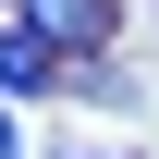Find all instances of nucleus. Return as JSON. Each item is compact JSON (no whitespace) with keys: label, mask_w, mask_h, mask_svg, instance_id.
<instances>
[{"label":"nucleus","mask_w":159,"mask_h":159,"mask_svg":"<svg viewBox=\"0 0 159 159\" xmlns=\"http://www.w3.org/2000/svg\"><path fill=\"white\" fill-rule=\"evenodd\" d=\"M25 25H37L49 49H74V61H86V49H110V25H122V12H110V0H25Z\"/></svg>","instance_id":"nucleus-1"},{"label":"nucleus","mask_w":159,"mask_h":159,"mask_svg":"<svg viewBox=\"0 0 159 159\" xmlns=\"http://www.w3.org/2000/svg\"><path fill=\"white\" fill-rule=\"evenodd\" d=\"M74 61H61L37 25H0V98H37V86H61Z\"/></svg>","instance_id":"nucleus-2"},{"label":"nucleus","mask_w":159,"mask_h":159,"mask_svg":"<svg viewBox=\"0 0 159 159\" xmlns=\"http://www.w3.org/2000/svg\"><path fill=\"white\" fill-rule=\"evenodd\" d=\"M61 86H74V98H110V110L135 98V74H122V61H74V74H61Z\"/></svg>","instance_id":"nucleus-3"},{"label":"nucleus","mask_w":159,"mask_h":159,"mask_svg":"<svg viewBox=\"0 0 159 159\" xmlns=\"http://www.w3.org/2000/svg\"><path fill=\"white\" fill-rule=\"evenodd\" d=\"M0 159H25V147H12V98H0Z\"/></svg>","instance_id":"nucleus-4"}]
</instances>
